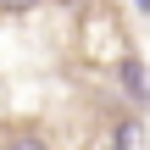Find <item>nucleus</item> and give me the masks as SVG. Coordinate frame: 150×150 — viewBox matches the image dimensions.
<instances>
[{
  "label": "nucleus",
  "mask_w": 150,
  "mask_h": 150,
  "mask_svg": "<svg viewBox=\"0 0 150 150\" xmlns=\"http://www.w3.org/2000/svg\"><path fill=\"white\" fill-rule=\"evenodd\" d=\"M122 89H128V95H134V100H145V67H139V61H134V56H128V61H122Z\"/></svg>",
  "instance_id": "f257e3e1"
},
{
  "label": "nucleus",
  "mask_w": 150,
  "mask_h": 150,
  "mask_svg": "<svg viewBox=\"0 0 150 150\" xmlns=\"http://www.w3.org/2000/svg\"><path fill=\"white\" fill-rule=\"evenodd\" d=\"M0 150H50L39 134H11V139H0Z\"/></svg>",
  "instance_id": "f03ea898"
},
{
  "label": "nucleus",
  "mask_w": 150,
  "mask_h": 150,
  "mask_svg": "<svg viewBox=\"0 0 150 150\" xmlns=\"http://www.w3.org/2000/svg\"><path fill=\"white\" fill-rule=\"evenodd\" d=\"M134 145H139V128L122 122V128H117V150H134Z\"/></svg>",
  "instance_id": "7ed1b4c3"
},
{
  "label": "nucleus",
  "mask_w": 150,
  "mask_h": 150,
  "mask_svg": "<svg viewBox=\"0 0 150 150\" xmlns=\"http://www.w3.org/2000/svg\"><path fill=\"white\" fill-rule=\"evenodd\" d=\"M39 0H0V11H33Z\"/></svg>",
  "instance_id": "20e7f679"
},
{
  "label": "nucleus",
  "mask_w": 150,
  "mask_h": 150,
  "mask_svg": "<svg viewBox=\"0 0 150 150\" xmlns=\"http://www.w3.org/2000/svg\"><path fill=\"white\" fill-rule=\"evenodd\" d=\"M134 6H139V11H150V0H134Z\"/></svg>",
  "instance_id": "39448f33"
}]
</instances>
